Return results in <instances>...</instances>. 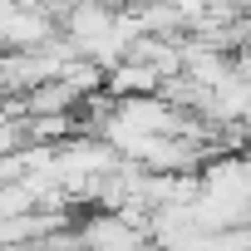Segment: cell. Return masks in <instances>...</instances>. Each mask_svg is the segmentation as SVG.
<instances>
[{"label":"cell","instance_id":"obj_2","mask_svg":"<svg viewBox=\"0 0 251 251\" xmlns=\"http://www.w3.org/2000/svg\"><path fill=\"white\" fill-rule=\"evenodd\" d=\"M103 89L113 99H143V94H158L163 89V74L143 59H118L113 69H103Z\"/></svg>","mask_w":251,"mask_h":251},{"label":"cell","instance_id":"obj_1","mask_svg":"<svg viewBox=\"0 0 251 251\" xmlns=\"http://www.w3.org/2000/svg\"><path fill=\"white\" fill-rule=\"evenodd\" d=\"M74 241H79V251H138L148 236H143L133 222H123L118 212L99 207V212H89V217L74 226Z\"/></svg>","mask_w":251,"mask_h":251}]
</instances>
